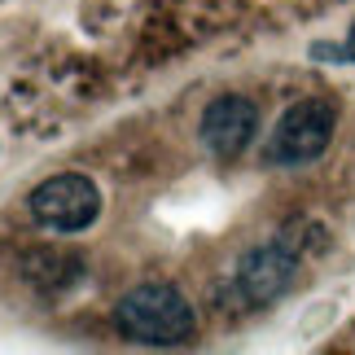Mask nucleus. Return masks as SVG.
Listing matches in <instances>:
<instances>
[{
  "label": "nucleus",
  "instance_id": "obj_1",
  "mask_svg": "<svg viewBox=\"0 0 355 355\" xmlns=\"http://www.w3.org/2000/svg\"><path fill=\"white\" fill-rule=\"evenodd\" d=\"M114 324L123 329V338H132V343L180 347V343L193 338L198 316H193V303H189L175 285L149 281V285H136V290H128L119 298Z\"/></svg>",
  "mask_w": 355,
  "mask_h": 355
},
{
  "label": "nucleus",
  "instance_id": "obj_2",
  "mask_svg": "<svg viewBox=\"0 0 355 355\" xmlns=\"http://www.w3.org/2000/svg\"><path fill=\"white\" fill-rule=\"evenodd\" d=\"M334 123H338L334 105L320 101V97H307V101L290 105L268 136L263 162H272V167H303V162L320 158L334 141Z\"/></svg>",
  "mask_w": 355,
  "mask_h": 355
},
{
  "label": "nucleus",
  "instance_id": "obj_3",
  "mask_svg": "<svg viewBox=\"0 0 355 355\" xmlns=\"http://www.w3.org/2000/svg\"><path fill=\"white\" fill-rule=\"evenodd\" d=\"M26 207H31L35 224L53 228V233H79V228H88L101 215V193L88 175L62 171V175L40 180L31 189V198H26Z\"/></svg>",
  "mask_w": 355,
  "mask_h": 355
},
{
  "label": "nucleus",
  "instance_id": "obj_4",
  "mask_svg": "<svg viewBox=\"0 0 355 355\" xmlns=\"http://www.w3.org/2000/svg\"><path fill=\"white\" fill-rule=\"evenodd\" d=\"M294 272H298V254L290 250L285 237H277L268 245H254L237 263V290L245 303H272V298H281L290 290Z\"/></svg>",
  "mask_w": 355,
  "mask_h": 355
},
{
  "label": "nucleus",
  "instance_id": "obj_5",
  "mask_svg": "<svg viewBox=\"0 0 355 355\" xmlns=\"http://www.w3.org/2000/svg\"><path fill=\"white\" fill-rule=\"evenodd\" d=\"M259 128V110L245 97H215L202 114V145L215 158H237L245 145L254 141Z\"/></svg>",
  "mask_w": 355,
  "mask_h": 355
},
{
  "label": "nucleus",
  "instance_id": "obj_6",
  "mask_svg": "<svg viewBox=\"0 0 355 355\" xmlns=\"http://www.w3.org/2000/svg\"><path fill=\"white\" fill-rule=\"evenodd\" d=\"M343 53H347V58L355 62V31H351V40H347V49H343Z\"/></svg>",
  "mask_w": 355,
  "mask_h": 355
}]
</instances>
